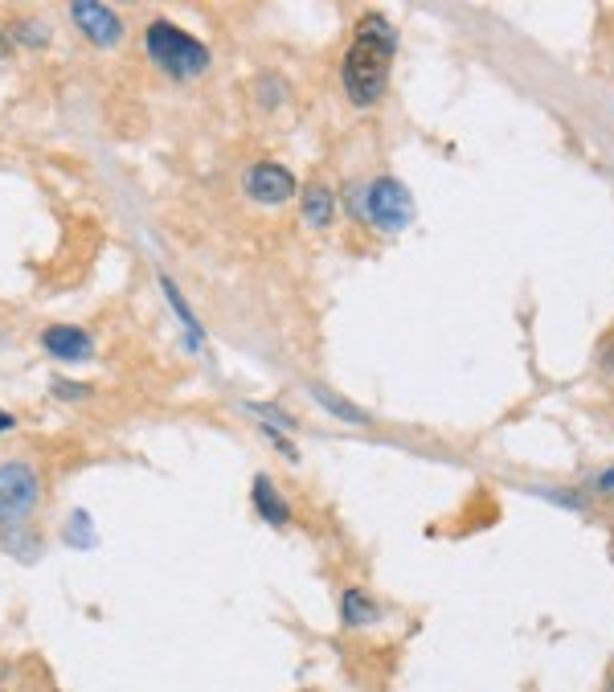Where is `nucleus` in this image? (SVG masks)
<instances>
[{
  "label": "nucleus",
  "mask_w": 614,
  "mask_h": 692,
  "mask_svg": "<svg viewBox=\"0 0 614 692\" xmlns=\"http://www.w3.org/2000/svg\"><path fill=\"white\" fill-rule=\"evenodd\" d=\"M393 54H398V29H393L381 13H365L357 21L353 46L344 50V62H340V82H344L348 103L377 107L385 99Z\"/></svg>",
  "instance_id": "obj_1"
},
{
  "label": "nucleus",
  "mask_w": 614,
  "mask_h": 692,
  "mask_svg": "<svg viewBox=\"0 0 614 692\" xmlns=\"http://www.w3.org/2000/svg\"><path fill=\"white\" fill-rule=\"evenodd\" d=\"M37 508H41V475L25 459H5L0 463V541L9 549L25 541V529Z\"/></svg>",
  "instance_id": "obj_2"
},
{
  "label": "nucleus",
  "mask_w": 614,
  "mask_h": 692,
  "mask_svg": "<svg viewBox=\"0 0 614 692\" xmlns=\"http://www.w3.org/2000/svg\"><path fill=\"white\" fill-rule=\"evenodd\" d=\"M144 50H148V58H152L168 78H181V82L201 78V74L209 70V62H213L205 41H197L193 33H185L181 25H172V21H164V17L148 21V29H144Z\"/></svg>",
  "instance_id": "obj_3"
},
{
  "label": "nucleus",
  "mask_w": 614,
  "mask_h": 692,
  "mask_svg": "<svg viewBox=\"0 0 614 692\" xmlns=\"http://www.w3.org/2000/svg\"><path fill=\"white\" fill-rule=\"evenodd\" d=\"M365 222H373L381 234H402L414 222V197L398 177H377L365 185Z\"/></svg>",
  "instance_id": "obj_4"
},
{
  "label": "nucleus",
  "mask_w": 614,
  "mask_h": 692,
  "mask_svg": "<svg viewBox=\"0 0 614 692\" xmlns=\"http://www.w3.org/2000/svg\"><path fill=\"white\" fill-rule=\"evenodd\" d=\"M70 21L78 25V33L99 50H111L123 41V21L111 5H99V0H78L70 5Z\"/></svg>",
  "instance_id": "obj_5"
},
{
  "label": "nucleus",
  "mask_w": 614,
  "mask_h": 692,
  "mask_svg": "<svg viewBox=\"0 0 614 692\" xmlns=\"http://www.w3.org/2000/svg\"><path fill=\"white\" fill-rule=\"evenodd\" d=\"M242 189H246V197L254 205H283V201L295 197V177L283 164H275V160H258V164L246 168Z\"/></svg>",
  "instance_id": "obj_6"
},
{
  "label": "nucleus",
  "mask_w": 614,
  "mask_h": 692,
  "mask_svg": "<svg viewBox=\"0 0 614 692\" xmlns=\"http://www.w3.org/2000/svg\"><path fill=\"white\" fill-rule=\"evenodd\" d=\"M41 349H46L54 361L82 365V361H91L95 340H91V332H82L74 324H50L46 332H41Z\"/></svg>",
  "instance_id": "obj_7"
},
{
  "label": "nucleus",
  "mask_w": 614,
  "mask_h": 692,
  "mask_svg": "<svg viewBox=\"0 0 614 692\" xmlns=\"http://www.w3.org/2000/svg\"><path fill=\"white\" fill-rule=\"evenodd\" d=\"M250 500H254V512L262 516L267 525H275V529H283L287 521H291V504L279 496V488H275V480L271 475H254V488H250Z\"/></svg>",
  "instance_id": "obj_8"
},
{
  "label": "nucleus",
  "mask_w": 614,
  "mask_h": 692,
  "mask_svg": "<svg viewBox=\"0 0 614 692\" xmlns=\"http://www.w3.org/2000/svg\"><path fill=\"white\" fill-rule=\"evenodd\" d=\"M160 291H164V299H168L172 316L181 320V328H185V340H189V349H193V353H205V328H201V320L193 316V308H189V299L181 295V287L172 283L168 275H160Z\"/></svg>",
  "instance_id": "obj_9"
},
{
  "label": "nucleus",
  "mask_w": 614,
  "mask_h": 692,
  "mask_svg": "<svg viewBox=\"0 0 614 692\" xmlns=\"http://www.w3.org/2000/svg\"><path fill=\"white\" fill-rule=\"evenodd\" d=\"M299 213H303V222L312 226V230H328L332 218H336V193L324 181L307 185L303 189V201H299Z\"/></svg>",
  "instance_id": "obj_10"
},
{
  "label": "nucleus",
  "mask_w": 614,
  "mask_h": 692,
  "mask_svg": "<svg viewBox=\"0 0 614 692\" xmlns=\"http://www.w3.org/2000/svg\"><path fill=\"white\" fill-rule=\"evenodd\" d=\"M340 615H344V627H373L381 619L377 602L365 594V590H344L340 598Z\"/></svg>",
  "instance_id": "obj_11"
},
{
  "label": "nucleus",
  "mask_w": 614,
  "mask_h": 692,
  "mask_svg": "<svg viewBox=\"0 0 614 692\" xmlns=\"http://www.w3.org/2000/svg\"><path fill=\"white\" fill-rule=\"evenodd\" d=\"M312 398L324 406V410H332L340 422H353V426H365L369 422V414L361 410V406H353L348 398H340V394H332V389H324V385H312Z\"/></svg>",
  "instance_id": "obj_12"
},
{
  "label": "nucleus",
  "mask_w": 614,
  "mask_h": 692,
  "mask_svg": "<svg viewBox=\"0 0 614 692\" xmlns=\"http://www.w3.org/2000/svg\"><path fill=\"white\" fill-rule=\"evenodd\" d=\"M62 537H66L70 549H95V525H91V516L78 508V512L70 516V525L62 529Z\"/></svg>",
  "instance_id": "obj_13"
},
{
  "label": "nucleus",
  "mask_w": 614,
  "mask_h": 692,
  "mask_svg": "<svg viewBox=\"0 0 614 692\" xmlns=\"http://www.w3.org/2000/svg\"><path fill=\"white\" fill-rule=\"evenodd\" d=\"M13 37L21 41V46H33V50H46L50 46L46 21H13Z\"/></svg>",
  "instance_id": "obj_14"
},
{
  "label": "nucleus",
  "mask_w": 614,
  "mask_h": 692,
  "mask_svg": "<svg viewBox=\"0 0 614 692\" xmlns=\"http://www.w3.org/2000/svg\"><path fill=\"white\" fill-rule=\"evenodd\" d=\"M246 410L258 414L267 430H295V418H287V414H283L279 406H271V402H246Z\"/></svg>",
  "instance_id": "obj_15"
},
{
  "label": "nucleus",
  "mask_w": 614,
  "mask_h": 692,
  "mask_svg": "<svg viewBox=\"0 0 614 692\" xmlns=\"http://www.w3.org/2000/svg\"><path fill=\"white\" fill-rule=\"evenodd\" d=\"M50 394L62 398V402H82V398H91V385L66 381V377H54V381H50Z\"/></svg>",
  "instance_id": "obj_16"
},
{
  "label": "nucleus",
  "mask_w": 614,
  "mask_h": 692,
  "mask_svg": "<svg viewBox=\"0 0 614 692\" xmlns=\"http://www.w3.org/2000/svg\"><path fill=\"white\" fill-rule=\"evenodd\" d=\"M348 209H353V218H357V222L365 218V193H361V189H353V197H348Z\"/></svg>",
  "instance_id": "obj_17"
},
{
  "label": "nucleus",
  "mask_w": 614,
  "mask_h": 692,
  "mask_svg": "<svg viewBox=\"0 0 614 692\" xmlns=\"http://www.w3.org/2000/svg\"><path fill=\"white\" fill-rule=\"evenodd\" d=\"M17 426V418L9 414V410H0V435H9V430Z\"/></svg>",
  "instance_id": "obj_18"
},
{
  "label": "nucleus",
  "mask_w": 614,
  "mask_h": 692,
  "mask_svg": "<svg viewBox=\"0 0 614 692\" xmlns=\"http://www.w3.org/2000/svg\"><path fill=\"white\" fill-rule=\"evenodd\" d=\"M602 492H614V471H602V484H598Z\"/></svg>",
  "instance_id": "obj_19"
},
{
  "label": "nucleus",
  "mask_w": 614,
  "mask_h": 692,
  "mask_svg": "<svg viewBox=\"0 0 614 692\" xmlns=\"http://www.w3.org/2000/svg\"><path fill=\"white\" fill-rule=\"evenodd\" d=\"M5 54H9V41H5V37H0V58H5Z\"/></svg>",
  "instance_id": "obj_20"
},
{
  "label": "nucleus",
  "mask_w": 614,
  "mask_h": 692,
  "mask_svg": "<svg viewBox=\"0 0 614 692\" xmlns=\"http://www.w3.org/2000/svg\"><path fill=\"white\" fill-rule=\"evenodd\" d=\"M0 340H5V332H0Z\"/></svg>",
  "instance_id": "obj_21"
},
{
  "label": "nucleus",
  "mask_w": 614,
  "mask_h": 692,
  "mask_svg": "<svg viewBox=\"0 0 614 692\" xmlns=\"http://www.w3.org/2000/svg\"><path fill=\"white\" fill-rule=\"evenodd\" d=\"M303 692H312V688H303Z\"/></svg>",
  "instance_id": "obj_22"
}]
</instances>
